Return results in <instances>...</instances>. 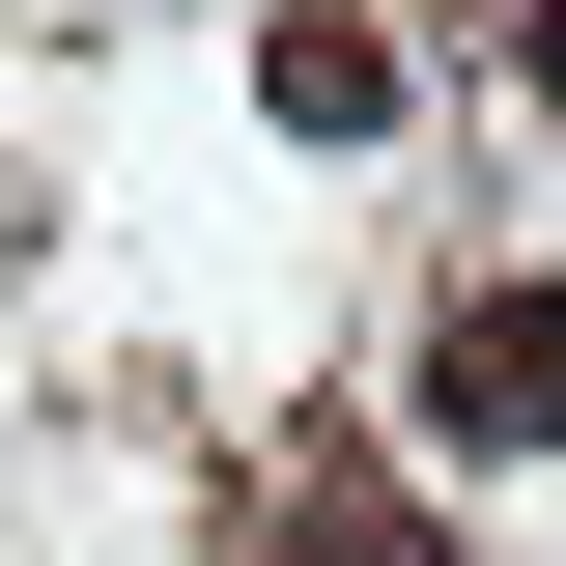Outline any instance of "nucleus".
Wrapping results in <instances>:
<instances>
[{"label": "nucleus", "instance_id": "f257e3e1", "mask_svg": "<svg viewBox=\"0 0 566 566\" xmlns=\"http://www.w3.org/2000/svg\"><path fill=\"white\" fill-rule=\"evenodd\" d=\"M424 453H566V283H453L424 312Z\"/></svg>", "mask_w": 566, "mask_h": 566}, {"label": "nucleus", "instance_id": "f03ea898", "mask_svg": "<svg viewBox=\"0 0 566 566\" xmlns=\"http://www.w3.org/2000/svg\"><path fill=\"white\" fill-rule=\"evenodd\" d=\"M255 114L283 142H397V29L368 0H255Z\"/></svg>", "mask_w": 566, "mask_h": 566}, {"label": "nucleus", "instance_id": "7ed1b4c3", "mask_svg": "<svg viewBox=\"0 0 566 566\" xmlns=\"http://www.w3.org/2000/svg\"><path fill=\"white\" fill-rule=\"evenodd\" d=\"M255 566H453V510H424V482H368V453H312V482L255 510Z\"/></svg>", "mask_w": 566, "mask_h": 566}, {"label": "nucleus", "instance_id": "20e7f679", "mask_svg": "<svg viewBox=\"0 0 566 566\" xmlns=\"http://www.w3.org/2000/svg\"><path fill=\"white\" fill-rule=\"evenodd\" d=\"M510 57H538V114H566V0H510Z\"/></svg>", "mask_w": 566, "mask_h": 566}]
</instances>
